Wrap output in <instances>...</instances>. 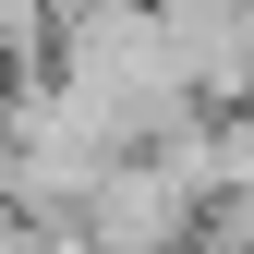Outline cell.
<instances>
[{"instance_id": "cell-1", "label": "cell", "mask_w": 254, "mask_h": 254, "mask_svg": "<svg viewBox=\"0 0 254 254\" xmlns=\"http://www.w3.org/2000/svg\"><path fill=\"white\" fill-rule=\"evenodd\" d=\"M194 230H206V182L182 170V145H121L73 206V242H109V254H157Z\"/></svg>"}]
</instances>
